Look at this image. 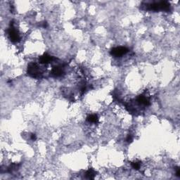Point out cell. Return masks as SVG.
Listing matches in <instances>:
<instances>
[{
	"label": "cell",
	"instance_id": "6da1fadb",
	"mask_svg": "<svg viewBox=\"0 0 180 180\" xmlns=\"http://www.w3.org/2000/svg\"><path fill=\"white\" fill-rule=\"evenodd\" d=\"M146 9L153 11L169 12L171 10V5L167 1L156 2L146 4Z\"/></svg>",
	"mask_w": 180,
	"mask_h": 180
},
{
	"label": "cell",
	"instance_id": "7a4b0ae2",
	"mask_svg": "<svg viewBox=\"0 0 180 180\" xmlns=\"http://www.w3.org/2000/svg\"><path fill=\"white\" fill-rule=\"evenodd\" d=\"M28 74L35 78H40L42 75L40 67L35 63L29 64L28 67Z\"/></svg>",
	"mask_w": 180,
	"mask_h": 180
},
{
	"label": "cell",
	"instance_id": "3957f363",
	"mask_svg": "<svg viewBox=\"0 0 180 180\" xmlns=\"http://www.w3.org/2000/svg\"><path fill=\"white\" fill-rule=\"evenodd\" d=\"M8 35L9 37L10 40L12 42L16 43L20 41V36L19 32H18V30L15 28L14 22H11L10 24V27L8 29Z\"/></svg>",
	"mask_w": 180,
	"mask_h": 180
},
{
	"label": "cell",
	"instance_id": "277c9868",
	"mask_svg": "<svg viewBox=\"0 0 180 180\" xmlns=\"http://www.w3.org/2000/svg\"><path fill=\"white\" fill-rule=\"evenodd\" d=\"M129 52V49L125 47H117L113 48L110 51V54L114 57H121Z\"/></svg>",
	"mask_w": 180,
	"mask_h": 180
},
{
	"label": "cell",
	"instance_id": "5b68a950",
	"mask_svg": "<svg viewBox=\"0 0 180 180\" xmlns=\"http://www.w3.org/2000/svg\"><path fill=\"white\" fill-rule=\"evenodd\" d=\"M51 75L54 78H59L64 74V68L62 66H56L54 67L51 71Z\"/></svg>",
	"mask_w": 180,
	"mask_h": 180
},
{
	"label": "cell",
	"instance_id": "8992f818",
	"mask_svg": "<svg viewBox=\"0 0 180 180\" xmlns=\"http://www.w3.org/2000/svg\"><path fill=\"white\" fill-rule=\"evenodd\" d=\"M137 102L139 106H148L151 104L150 99L144 95H139L137 99Z\"/></svg>",
	"mask_w": 180,
	"mask_h": 180
},
{
	"label": "cell",
	"instance_id": "52a82bcc",
	"mask_svg": "<svg viewBox=\"0 0 180 180\" xmlns=\"http://www.w3.org/2000/svg\"><path fill=\"white\" fill-rule=\"evenodd\" d=\"M55 58L54 56H51L48 54H45L43 56H41L39 59L40 63L41 64H47L53 62Z\"/></svg>",
	"mask_w": 180,
	"mask_h": 180
},
{
	"label": "cell",
	"instance_id": "ba28073f",
	"mask_svg": "<svg viewBox=\"0 0 180 180\" xmlns=\"http://www.w3.org/2000/svg\"><path fill=\"white\" fill-rule=\"evenodd\" d=\"M87 122H89V123H94L96 124L99 122V118L97 116V115L96 114H92L89 115L88 117L87 118Z\"/></svg>",
	"mask_w": 180,
	"mask_h": 180
},
{
	"label": "cell",
	"instance_id": "9c48e42d",
	"mask_svg": "<svg viewBox=\"0 0 180 180\" xmlns=\"http://www.w3.org/2000/svg\"><path fill=\"white\" fill-rule=\"evenodd\" d=\"M96 172H95L93 169H89L85 172V177L89 179H94L95 175H96Z\"/></svg>",
	"mask_w": 180,
	"mask_h": 180
},
{
	"label": "cell",
	"instance_id": "30bf717a",
	"mask_svg": "<svg viewBox=\"0 0 180 180\" xmlns=\"http://www.w3.org/2000/svg\"><path fill=\"white\" fill-rule=\"evenodd\" d=\"M131 165H132V167L133 169H136V170H138V169H139L140 168H141V163L140 161L133 162V163H132V164H131Z\"/></svg>",
	"mask_w": 180,
	"mask_h": 180
},
{
	"label": "cell",
	"instance_id": "8fae6325",
	"mask_svg": "<svg viewBox=\"0 0 180 180\" xmlns=\"http://www.w3.org/2000/svg\"><path fill=\"white\" fill-rule=\"evenodd\" d=\"M132 141H133L132 136L131 135H128L127 138H126V141H127V143H131V142H132Z\"/></svg>",
	"mask_w": 180,
	"mask_h": 180
},
{
	"label": "cell",
	"instance_id": "7c38bea8",
	"mask_svg": "<svg viewBox=\"0 0 180 180\" xmlns=\"http://www.w3.org/2000/svg\"><path fill=\"white\" fill-rule=\"evenodd\" d=\"M176 176L180 177V169H179V168H177V169H176Z\"/></svg>",
	"mask_w": 180,
	"mask_h": 180
},
{
	"label": "cell",
	"instance_id": "4fadbf2b",
	"mask_svg": "<svg viewBox=\"0 0 180 180\" xmlns=\"http://www.w3.org/2000/svg\"><path fill=\"white\" fill-rule=\"evenodd\" d=\"M30 138H31V139L32 141H35L36 139H37V137H36V135H35V134H32L31 136H30Z\"/></svg>",
	"mask_w": 180,
	"mask_h": 180
}]
</instances>
